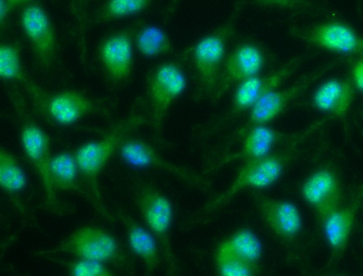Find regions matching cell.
Segmentation results:
<instances>
[{
	"instance_id": "obj_1",
	"label": "cell",
	"mask_w": 363,
	"mask_h": 276,
	"mask_svg": "<svg viewBox=\"0 0 363 276\" xmlns=\"http://www.w3.org/2000/svg\"><path fill=\"white\" fill-rule=\"evenodd\" d=\"M243 8L244 0H239L228 19L198 39L184 52L194 73L196 99L211 98L228 55L229 42Z\"/></svg>"
},
{
	"instance_id": "obj_2",
	"label": "cell",
	"mask_w": 363,
	"mask_h": 276,
	"mask_svg": "<svg viewBox=\"0 0 363 276\" xmlns=\"http://www.w3.org/2000/svg\"><path fill=\"white\" fill-rule=\"evenodd\" d=\"M143 121L140 116L131 117L113 127L103 137L82 144L74 152L88 195L99 213L108 219L110 215L103 203L99 186V175L121 142Z\"/></svg>"
},
{
	"instance_id": "obj_3",
	"label": "cell",
	"mask_w": 363,
	"mask_h": 276,
	"mask_svg": "<svg viewBox=\"0 0 363 276\" xmlns=\"http://www.w3.org/2000/svg\"><path fill=\"white\" fill-rule=\"evenodd\" d=\"M135 200L145 225L158 241L167 273L172 275L177 269L170 238L174 215L172 202L163 192L148 183H142L138 187Z\"/></svg>"
},
{
	"instance_id": "obj_4",
	"label": "cell",
	"mask_w": 363,
	"mask_h": 276,
	"mask_svg": "<svg viewBox=\"0 0 363 276\" xmlns=\"http://www.w3.org/2000/svg\"><path fill=\"white\" fill-rule=\"evenodd\" d=\"M294 152L281 151L256 159L243 161L232 183L206 208L211 212L228 203L235 195L246 189L262 190L275 183L294 158Z\"/></svg>"
},
{
	"instance_id": "obj_5",
	"label": "cell",
	"mask_w": 363,
	"mask_h": 276,
	"mask_svg": "<svg viewBox=\"0 0 363 276\" xmlns=\"http://www.w3.org/2000/svg\"><path fill=\"white\" fill-rule=\"evenodd\" d=\"M52 255L64 253L103 263L126 261V257L116 238L106 230L96 226L80 227L52 250L40 252Z\"/></svg>"
},
{
	"instance_id": "obj_6",
	"label": "cell",
	"mask_w": 363,
	"mask_h": 276,
	"mask_svg": "<svg viewBox=\"0 0 363 276\" xmlns=\"http://www.w3.org/2000/svg\"><path fill=\"white\" fill-rule=\"evenodd\" d=\"M186 76L182 65L174 61L158 64L147 79V94L150 104V120L156 134H160L167 114L184 92Z\"/></svg>"
},
{
	"instance_id": "obj_7",
	"label": "cell",
	"mask_w": 363,
	"mask_h": 276,
	"mask_svg": "<svg viewBox=\"0 0 363 276\" xmlns=\"http://www.w3.org/2000/svg\"><path fill=\"white\" fill-rule=\"evenodd\" d=\"M266 62L265 52L257 44L252 42L238 44L228 53L212 100L218 102L240 83L261 73Z\"/></svg>"
},
{
	"instance_id": "obj_8",
	"label": "cell",
	"mask_w": 363,
	"mask_h": 276,
	"mask_svg": "<svg viewBox=\"0 0 363 276\" xmlns=\"http://www.w3.org/2000/svg\"><path fill=\"white\" fill-rule=\"evenodd\" d=\"M290 33L296 39L319 48L363 57V36L342 22L326 21L308 27L293 28Z\"/></svg>"
},
{
	"instance_id": "obj_9",
	"label": "cell",
	"mask_w": 363,
	"mask_h": 276,
	"mask_svg": "<svg viewBox=\"0 0 363 276\" xmlns=\"http://www.w3.org/2000/svg\"><path fill=\"white\" fill-rule=\"evenodd\" d=\"M302 58L301 55L296 56L270 72H261L238 85L234 88L225 120L249 111L264 95L281 85L296 70Z\"/></svg>"
},
{
	"instance_id": "obj_10",
	"label": "cell",
	"mask_w": 363,
	"mask_h": 276,
	"mask_svg": "<svg viewBox=\"0 0 363 276\" xmlns=\"http://www.w3.org/2000/svg\"><path fill=\"white\" fill-rule=\"evenodd\" d=\"M301 195L321 224L342 205L343 195L337 174L329 168L313 171L303 182Z\"/></svg>"
},
{
	"instance_id": "obj_11",
	"label": "cell",
	"mask_w": 363,
	"mask_h": 276,
	"mask_svg": "<svg viewBox=\"0 0 363 276\" xmlns=\"http://www.w3.org/2000/svg\"><path fill=\"white\" fill-rule=\"evenodd\" d=\"M328 69L324 67L301 78L288 87H278L267 93L250 109L247 120L238 134L242 136L248 129L254 126L268 125Z\"/></svg>"
},
{
	"instance_id": "obj_12",
	"label": "cell",
	"mask_w": 363,
	"mask_h": 276,
	"mask_svg": "<svg viewBox=\"0 0 363 276\" xmlns=\"http://www.w3.org/2000/svg\"><path fill=\"white\" fill-rule=\"evenodd\" d=\"M20 23L38 63L48 69L54 61L57 45L47 11L38 4H29L21 11Z\"/></svg>"
},
{
	"instance_id": "obj_13",
	"label": "cell",
	"mask_w": 363,
	"mask_h": 276,
	"mask_svg": "<svg viewBox=\"0 0 363 276\" xmlns=\"http://www.w3.org/2000/svg\"><path fill=\"white\" fill-rule=\"evenodd\" d=\"M253 199L263 222L275 236L291 241L299 234L302 217L294 202L269 197L259 190L254 191Z\"/></svg>"
},
{
	"instance_id": "obj_14",
	"label": "cell",
	"mask_w": 363,
	"mask_h": 276,
	"mask_svg": "<svg viewBox=\"0 0 363 276\" xmlns=\"http://www.w3.org/2000/svg\"><path fill=\"white\" fill-rule=\"evenodd\" d=\"M20 142L27 158L35 166L40 177L48 204L52 209H58L60 205L50 176V141L45 131L30 120L21 125Z\"/></svg>"
},
{
	"instance_id": "obj_15",
	"label": "cell",
	"mask_w": 363,
	"mask_h": 276,
	"mask_svg": "<svg viewBox=\"0 0 363 276\" xmlns=\"http://www.w3.org/2000/svg\"><path fill=\"white\" fill-rule=\"evenodd\" d=\"M121 159L128 164L138 168H155L167 171L190 184L203 183L188 169L175 165L162 158L147 142L134 138H124L117 149Z\"/></svg>"
},
{
	"instance_id": "obj_16",
	"label": "cell",
	"mask_w": 363,
	"mask_h": 276,
	"mask_svg": "<svg viewBox=\"0 0 363 276\" xmlns=\"http://www.w3.org/2000/svg\"><path fill=\"white\" fill-rule=\"evenodd\" d=\"M362 200L363 187H361L348 204L340 207L321 223L330 249V264L337 260L345 252Z\"/></svg>"
},
{
	"instance_id": "obj_17",
	"label": "cell",
	"mask_w": 363,
	"mask_h": 276,
	"mask_svg": "<svg viewBox=\"0 0 363 276\" xmlns=\"http://www.w3.org/2000/svg\"><path fill=\"white\" fill-rule=\"evenodd\" d=\"M99 58L108 76L115 81L127 79L132 71L133 39L127 31L106 38L99 47Z\"/></svg>"
},
{
	"instance_id": "obj_18",
	"label": "cell",
	"mask_w": 363,
	"mask_h": 276,
	"mask_svg": "<svg viewBox=\"0 0 363 276\" xmlns=\"http://www.w3.org/2000/svg\"><path fill=\"white\" fill-rule=\"evenodd\" d=\"M354 91L350 79H329L315 90L311 103L318 111L342 119L352 103Z\"/></svg>"
},
{
	"instance_id": "obj_19",
	"label": "cell",
	"mask_w": 363,
	"mask_h": 276,
	"mask_svg": "<svg viewBox=\"0 0 363 276\" xmlns=\"http://www.w3.org/2000/svg\"><path fill=\"white\" fill-rule=\"evenodd\" d=\"M94 103L75 90H63L51 96L45 105L48 117L55 123L69 126L94 110Z\"/></svg>"
},
{
	"instance_id": "obj_20",
	"label": "cell",
	"mask_w": 363,
	"mask_h": 276,
	"mask_svg": "<svg viewBox=\"0 0 363 276\" xmlns=\"http://www.w3.org/2000/svg\"><path fill=\"white\" fill-rule=\"evenodd\" d=\"M117 215L125 228L129 248L143 262L147 272H154L160 264L162 256L157 238L148 229L128 214L118 212Z\"/></svg>"
},
{
	"instance_id": "obj_21",
	"label": "cell",
	"mask_w": 363,
	"mask_h": 276,
	"mask_svg": "<svg viewBox=\"0 0 363 276\" xmlns=\"http://www.w3.org/2000/svg\"><path fill=\"white\" fill-rule=\"evenodd\" d=\"M299 137L281 132L268 125L254 126L242 135L240 156L243 161L259 159L270 154L278 143L293 141Z\"/></svg>"
},
{
	"instance_id": "obj_22",
	"label": "cell",
	"mask_w": 363,
	"mask_h": 276,
	"mask_svg": "<svg viewBox=\"0 0 363 276\" xmlns=\"http://www.w3.org/2000/svg\"><path fill=\"white\" fill-rule=\"evenodd\" d=\"M49 171L55 192L82 193L79 183L80 171L74 153L63 151L51 156Z\"/></svg>"
},
{
	"instance_id": "obj_23",
	"label": "cell",
	"mask_w": 363,
	"mask_h": 276,
	"mask_svg": "<svg viewBox=\"0 0 363 276\" xmlns=\"http://www.w3.org/2000/svg\"><path fill=\"white\" fill-rule=\"evenodd\" d=\"M135 44L138 52L146 57H156L170 54L173 42L162 28L152 24L143 25L136 33Z\"/></svg>"
},
{
	"instance_id": "obj_24",
	"label": "cell",
	"mask_w": 363,
	"mask_h": 276,
	"mask_svg": "<svg viewBox=\"0 0 363 276\" xmlns=\"http://www.w3.org/2000/svg\"><path fill=\"white\" fill-rule=\"evenodd\" d=\"M220 244L254 265H258L262 255V245L259 237L248 227L236 230Z\"/></svg>"
},
{
	"instance_id": "obj_25",
	"label": "cell",
	"mask_w": 363,
	"mask_h": 276,
	"mask_svg": "<svg viewBox=\"0 0 363 276\" xmlns=\"http://www.w3.org/2000/svg\"><path fill=\"white\" fill-rule=\"evenodd\" d=\"M0 185L11 195L22 192L27 185V177L18 160L4 147L0 149Z\"/></svg>"
},
{
	"instance_id": "obj_26",
	"label": "cell",
	"mask_w": 363,
	"mask_h": 276,
	"mask_svg": "<svg viewBox=\"0 0 363 276\" xmlns=\"http://www.w3.org/2000/svg\"><path fill=\"white\" fill-rule=\"evenodd\" d=\"M215 265L221 276H252L258 265L252 264L219 244L215 253Z\"/></svg>"
},
{
	"instance_id": "obj_27",
	"label": "cell",
	"mask_w": 363,
	"mask_h": 276,
	"mask_svg": "<svg viewBox=\"0 0 363 276\" xmlns=\"http://www.w3.org/2000/svg\"><path fill=\"white\" fill-rule=\"evenodd\" d=\"M0 76L4 81H23L20 50L17 45L2 43L0 47Z\"/></svg>"
},
{
	"instance_id": "obj_28",
	"label": "cell",
	"mask_w": 363,
	"mask_h": 276,
	"mask_svg": "<svg viewBox=\"0 0 363 276\" xmlns=\"http://www.w3.org/2000/svg\"><path fill=\"white\" fill-rule=\"evenodd\" d=\"M151 0H107L102 16L105 19L123 18L145 9Z\"/></svg>"
},
{
	"instance_id": "obj_29",
	"label": "cell",
	"mask_w": 363,
	"mask_h": 276,
	"mask_svg": "<svg viewBox=\"0 0 363 276\" xmlns=\"http://www.w3.org/2000/svg\"><path fill=\"white\" fill-rule=\"evenodd\" d=\"M67 272L71 276H113V271L104 263L98 260L78 258L67 264Z\"/></svg>"
},
{
	"instance_id": "obj_30",
	"label": "cell",
	"mask_w": 363,
	"mask_h": 276,
	"mask_svg": "<svg viewBox=\"0 0 363 276\" xmlns=\"http://www.w3.org/2000/svg\"><path fill=\"white\" fill-rule=\"evenodd\" d=\"M89 0H69L72 13L74 17L81 42H84V30L86 29V12Z\"/></svg>"
},
{
	"instance_id": "obj_31",
	"label": "cell",
	"mask_w": 363,
	"mask_h": 276,
	"mask_svg": "<svg viewBox=\"0 0 363 276\" xmlns=\"http://www.w3.org/2000/svg\"><path fill=\"white\" fill-rule=\"evenodd\" d=\"M253 3L264 7L285 10H297L305 4V0H251Z\"/></svg>"
},
{
	"instance_id": "obj_32",
	"label": "cell",
	"mask_w": 363,
	"mask_h": 276,
	"mask_svg": "<svg viewBox=\"0 0 363 276\" xmlns=\"http://www.w3.org/2000/svg\"><path fill=\"white\" fill-rule=\"evenodd\" d=\"M350 79L354 89L363 93V57H357L352 62Z\"/></svg>"
},
{
	"instance_id": "obj_33",
	"label": "cell",
	"mask_w": 363,
	"mask_h": 276,
	"mask_svg": "<svg viewBox=\"0 0 363 276\" xmlns=\"http://www.w3.org/2000/svg\"><path fill=\"white\" fill-rule=\"evenodd\" d=\"M9 11L6 5V0L0 1V20L1 23L3 24L4 21L6 19Z\"/></svg>"
},
{
	"instance_id": "obj_34",
	"label": "cell",
	"mask_w": 363,
	"mask_h": 276,
	"mask_svg": "<svg viewBox=\"0 0 363 276\" xmlns=\"http://www.w3.org/2000/svg\"><path fill=\"white\" fill-rule=\"evenodd\" d=\"M30 0H6V5L9 13L16 6L26 3Z\"/></svg>"
},
{
	"instance_id": "obj_35",
	"label": "cell",
	"mask_w": 363,
	"mask_h": 276,
	"mask_svg": "<svg viewBox=\"0 0 363 276\" xmlns=\"http://www.w3.org/2000/svg\"><path fill=\"white\" fill-rule=\"evenodd\" d=\"M179 1L180 0H172L170 1L167 9L168 13H171L174 10Z\"/></svg>"
}]
</instances>
